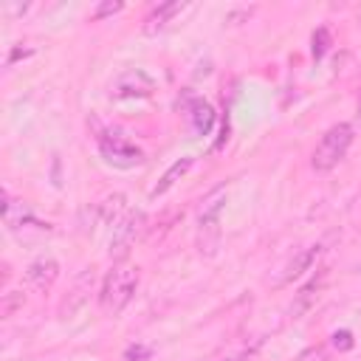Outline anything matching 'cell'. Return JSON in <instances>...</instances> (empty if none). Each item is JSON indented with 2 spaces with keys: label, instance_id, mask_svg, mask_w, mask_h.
<instances>
[{
  "label": "cell",
  "instance_id": "obj_2",
  "mask_svg": "<svg viewBox=\"0 0 361 361\" xmlns=\"http://www.w3.org/2000/svg\"><path fill=\"white\" fill-rule=\"evenodd\" d=\"M353 138H355L353 124H347V121L333 124L330 130H324V135H322V138H319V144L313 147L310 166H313L316 172H330V169H333V166L347 155V149H350Z\"/></svg>",
  "mask_w": 361,
  "mask_h": 361
},
{
  "label": "cell",
  "instance_id": "obj_17",
  "mask_svg": "<svg viewBox=\"0 0 361 361\" xmlns=\"http://www.w3.org/2000/svg\"><path fill=\"white\" fill-rule=\"evenodd\" d=\"M149 355H152V350L147 344H130L124 350V361H149Z\"/></svg>",
  "mask_w": 361,
  "mask_h": 361
},
{
  "label": "cell",
  "instance_id": "obj_6",
  "mask_svg": "<svg viewBox=\"0 0 361 361\" xmlns=\"http://www.w3.org/2000/svg\"><path fill=\"white\" fill-rule=\"evenodd\" d=\"M144 212H127L116 228H113V237H110V257L113 259H124L130 254V248L135 245L138 234L144 231Z\"/></svg>",
  "mask_w": 361,
  "mask_h": 361
},
{
  "label": "cell",
  "instance_id": "obj_15",
  "mask_svg": "<svg viewBox=\"0 0 361 361\" xmlns=\"http://www.w3.org/2000/svg\"><path fill=\"white\" fill-rule=\"evenodd\" d=\"M251 353H254V347H226V350L209 355V361H248Z\"/></svg>",
  "mask_w": 361,
  "mask_h": 361
},
{
  "label": "cell",
  "instance_id": "obj_13",
  "mask_svg": "<svg viewBox=\"0 0 361 361\" xmlns=\"http://www.w3.org/2000/svg\"><path fill=\"white\" fill-rule=\"evenodd\" d=\"M99 214H102V220H104L107 226L116 228V223L127 214V212H124V195H110L104 203H99Z\"/></svg>",
  "mask_w": 361,
  "mask_h": 361
},
{
  "label": "cell",
  "instance_id": "obj_23",
  "mask_svg": "<svg viewBox=\"0 0 361 361\" xmlns=\"http://www.w3.org/2000/svg\"><path fill=\"white\" fill-rule=\"evenodd\" d=\"M358 124H361V102H358Z\"/></svg>",
  "mask_w": 361,
  "mask_h": 361
},
{
  "label": "cell",
  "instance_id": "obj_22",
  "mask_svg": "<svg viewBox=\"0 0 361 361\" xmlns=\"http://www.w3.org/2000/svg\"><path fill=\"white\" fill-rule=\"evenodd\" d=\"M25 8H28V6H6V11H8V14H23Z\"/></svg>",
  "mask_w": 361,
  "mask_h": 361
},
{
  "label": "cell",
  "instance_id": "obj_8",
  "mask_svg": "<svg viewBox=\"0 0 361 361\" xmlns=\"http://www.w3.org/2000/svg\"><path fill=\"white\" fill-rule=\"evenodd\" d=\"M186 8V3H180V0H169V3H161V6H155L147 17H144V23H141V31L147 34V37H155V34H161L169 23H172V17H178L180 11Z\"/></svg>",
  "mask_w": 361,
  "mask_h": 361
},
{
  "label": "cell",
  "instance_id": "obj_9",
  "mask_svg": "<svg viewBox=\"0 0 361 361\" xmlns=\"http://www.w3.org/2000/svg\"><path fill=\"white\" fill-rule=\"evenodd\" d=\"M186 118L195 130V135H209L212 127H214V107L200 99V96H192L189 104H186Z\"/></svg>",
  "mask_w": 361,
  "mask_h": 361
},
{
  "label": "cell",
  "instance_id": "obj_10",
  "mask_svg": "<svg viewBox=\"0 0 361 361\" xmlns=\"http://www.w3.org/2000/svg\"><path fill=\"white\" fill-rule=\"evenodd\" d=\"M319 254H322V245L319 243H313V245H307V248H302L288 265H285V271H282V285L285 282H293V279H299L305 271H310L313 265H316V259H319Z\"/></svg>",
  "mask_w": 361,
  "mask_h": 361
},
{
  "label": "cell",
  "instance_id": "obj_12",
  "mask_svg": "<svg viewBox=\"0 0 361 361\" xmlns=\"http://www.w3.org/2000/svg\"><path fill=\"white\" fill-rule=\"evenodd\" d=\"M90 288H93V274H90V271H85V274L76 279L73 290H71V302H62L59 313H62V316H71L73 310H79V307L87 302V293H90Z\"/></svg>",
  "mask_w": 361,
  "mask_h": 361
},
{
  "label": "cell",
  "instance_id": "obj_20",
  "mask_svg": "<svg viewBox=\"0 0 361 361\" xmlns=\"http://www.w3.org/2000/svg\"><path fill=\"white\" fill-rule=\"evenodd\" d=\"M333 347L336 350H350L353 347V333L350 330H336L333 333Z\"/></svg>",
  "mask_w": 361,
  "mask_h": 361
},
{
  "label": "cell",
  "instance_id": "obj_7",
  "mask_svg": "<svg viewBox=\"0 0 361 361\" xmlns=\"http://www.w3.org/2000/svg\"><path fill=\"white\" fill-rule=\"evenodd\" d=\"M56 276H59V262L54 257H39L25 268V282L39 293H45L56 282Z\"/></svg>",
  "mask_w": 361,
  "mask_h": 361
},
{
  "label": "cell",
  "instance_id": "obj_21",
  "mask_svg": "<svg viewBox=\"0 0 361 361\" xmlns=\"http://www.w3.org/2000/svg\"><path fill=\"white\" fill-rule=\"evenodd\" d=\"M17 305H23V293H17V290L6 293V299H3V316H11Z\"/></svg>",
  "mask_w": 361,
  "mask_h": 361
},
{
  "label": "cell",
  "instance_id": "obj_14",
  "mask_svg": "<svg viewBox=\"0 0 361 361\" xmlns=\"http://www.w3.org/2000/svg\"><path fill=\"white\" fill-rule=\"evenodd\" d=\"M319 290H322V279H313L310 285H305V288H302V293L296 296V305L290 307V313H293V316H299L302 310H307V307H310V302H313V296H319Z\"/></svg>",
  "mask_w": 361,
  "mask_h": 361
},
{
  "label": "cell",
  "instance_id": "obj_1",
  "mask_svg": "<svg viewBox=\"0 0 361 361\" xmlns=\"http://www.w3.org/2000/svg\"><path fill=\"white\" fill-rule=\"evenodd\" d=\"M138 290V268L133 265H113L102 282V290H99V305L107 316H118L135 296Z\"/></svg>",
  "mask_w": 361,
  "mask_h": 361
},
{
  "label": "cell",
  "instance_id": "obj_3",
  "mask_svg": "<svg viewBox=\"0 0 361 361\" xmlns=\"http://www.w3.org/2000/svg\"><path fill=\"white\" fill-rule=\"evenodd\" d=\"M223 209H226V186H220V189H214L206 200H203V206H200V212H197V245H200V251H206L209 257L217 251V245H220V214H223Z\"/></svg>",
  "mask_w": 361,
  "mask_h": 361
},
{
  "label": "cell",
  "instance_id": "obj_18",
  "mask_svg": "<svg viewBox=\"0 0 361 361\" xmlns=\"http://www.w3.org/2000/svg\"><path fill=\"white\" fill-rule=\"evenodd\" d=\"M121 8H124V3H99L90 17H93V20H104V17H110V14H118Z\"/></svg>",
  "mask_w": 361,
  "mask_h": 361
},
{
  "label": "cell",
  "instance_id": "obj_19",
  "mask_svg": "<svg viewBox=\"0 0 361 361\" xmlns=\"http://www.w3.org/2000/svg\"><path fill=\"white\" fill-rule=\"evenodd\" d=\"M293 361H327V350H324V347H307V350H302Z\"/></svg>",
  "mask_w": 361,
  "mask_h": 361
},
{
  "label": "cell",
  "instance_id": "obj_11",
  "mask_svg": "<svg viewBox=\"0 0 361 361\" xmlns=\"http://www.w3.org/2000/svg\"><path fill=\"white\" fill-rule=\"evenodd\" d=\"M192 164H195V158H192V155L178 158V161H175V164H172V166H169V169L161 175V180H158V183L149 189V197H161L164 192H169V189H172V186H175V183H178V180H180V178H183V175L192 169Z\"/></svg>",
  "mask_w": 361,
  "mask_h": 361
},
{
  "label": "cell",
  "instance_id": "obj_4",
  "mask_svg": "<svg viewBox=\"0 0 361 361\" xmlns=\"http://www.w3.org/2000/svg\"><path fill=\"white\" fill-rule=\"evenodd\" d=\"M96 141H99V152H102V158H104L110 166L133 169V166H138V164L144 161V152H141L133 141H127L121 133H110V130H104V133L96 135Z\"/></svg>",
  "mask_w": 361,
  "mask_h": 361
},
{
  "label": "cell",
  "instance_id": "obj_5",
  "mask_svg": "<svg viewBox=\"0 0 361 361\" xmlns=\"http://www.w3.org/2000/svg\"><path fill=\"white\" fill-rule=\"evenodd\" d=\"M155 79L144 68H127L110 82V96L113 99H147L155 93Z\"/></svg>",
  "mask_w": 361,
  "mask_h": 361
},
{
  "label": "cell",
  "instance_id": "obj_16",
  "mask_svg": "<svg viewBox=\"0 0 361 361\" xmlns=\"http://www.w3.org/2000/svg\"><path fill=\"white\" fill-rule=\"evenodd\" d=\"M327 48H330V31L327 28H316L313 31V45H310L313 59H322L327 54Z\"/></svg>",
  "mask_w": 361,
  "mask_h": 361
}]
</instances>
